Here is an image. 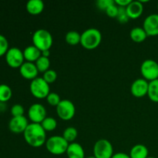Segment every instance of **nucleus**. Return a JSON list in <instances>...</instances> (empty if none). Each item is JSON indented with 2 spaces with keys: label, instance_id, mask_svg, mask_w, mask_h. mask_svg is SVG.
Here are the masks:
<instances>
[{
  "label": "nucleus",
  "instance_id": "f257e3e1",
  "mask_svg": "<svg viewBox=\"0 0 158 158\" xmlns=\"http://www.w3.org/2000/svg\"><path fill=\"white\" fill-rule=\"evenodd\" d=\"M26 143L32 148H40L46 142V132L40 123H31L23 133Z\"/></svg>",
  "mask_w": 158,
  "mask_h": 158
},
{
  "label": "nucleus",
  "instance_id": "f03ea898",
  "mask_svg": "<svg viewBox=\"0 0 158 158\" xmlns=\"http://www.w3.org/2000/svg\"><path fill=\"white\" fill-rule=\"evenodd\" d=\"M102 41L101 32L96 28H89L81 33L80 44L86 49H94Z\"/></svg>",
  "mask_w": 158,
  "mask_h": 158
},
{
  "label": "nucleus",
  "instance_id": "7ed1b4c3",
  "mask_svg": "<svg viewBox=\"0 0 158 158\" xmlns=\"http://www.w3.org/2000/svg\"><path fill=\"white\" fill-rule=\"evenodd\" d=\"M32 43L41 52L49 50L53 43L52 35L48 30L44 29H39L32 34Z\"/></svg>",
  "mask_w": 158,
  "mask_h": 158
},
{
  "label": "nucleus",
  "instance_id": "20e7f679",
  "mask_svg": "<svg viewBox=\"0 0 158 158\" xmlns=\"http://www.w3.org/2000/svg\"><path fill=\"white\" fill-rule=\"evenodd\" d=\"M69 144V142L66 141L63 136L60 135L52 136L46 140L45 143L46 150L54 155H61L65 154L67 151Z\"/></svg>",
  "mask_w": 158,
  "mask_h": 158
},
{
  "label": "nucleus",
  "instance_id": "39448f33",
  "mask_svg": "<svg viewBox=\"0 0 158 158\" xmlns=\"http://www.w3.org/2000/svg\"><path fill=\"white\" fill-rule=\"evenodd\" d=\"M30 92L35 98H46L50 93L49 84L45 81L43 77H36L32 80L29 86Z\"/></svg>",
  "mask_w": 158,
  "mask_h": 158
},
{
  "label": "nucleus",
  "instance_id": "423d86ee",
  "mask_svg": "<svg viewBox=\"0 0 158 158\" xmlns=\"http://www.w3.org/2000/svg\"><path fill=\"white\" fill-rule=\"evenodd\" d=\"M114 155L112 143L106 139H100L94 146V156L96 158H111Z\"/></svg>",
  "mask_w": 158,
  "mask_h": 158
},
{
  "label": "nucleus",
  "instance_id": "0eeeda50",
  "mask_svg": "<svg viewBox=\"0 0 158 158\" xmlns=\"http://www.w3.org/2000/svg\"><path fill=\"white\" fill-rule=\"evenodd\" d=\"M140 73L143 79L148 82L158 79V63L155 60H145L140 65Z\"/></svg>",
  "mask_w": 158,
  "mask_h": 158
},
{
  "label": "nucleus",
  "instance_id": "6e6552de",
  "mask_svg": "<svg viewBox=\"0 0 158 158\" xmlns=\"http://www.w3.org/2000/svg\"><path fill=\"white\" fill-rule=\"evenodd\" d=\"M56 114L63 120H70L76 114V107L71 100L63 99L56 106Z\"/></svg>",
  "mask_w": 158,
  "mask_h": 158
},
{
  "label": "nucleus",
  "instance_id": "1a4fd4ad",
  "mask_svg": "<svg viewBox=\"0 0 158 158\" xmlns=\"http://www.w3.org/2000/svg\"><path fill=\"white\" fill-rule=\"evenodd\" d=\"M6 61L7 64L12 68H19L24 63L23 51L19 48H9L6 55Z\"/></svg>",
  "mask_w": 158,
  "mask_h": 158
},
{
  "label": "nucleus",
  "instance_id": "9d476101",
  "mask_svg": "<svg viewBox=\"0 0 158 158\" xmlns=\"http://www.w3.org/2000/svg\"><path fill=\"white\" fill-rule=\"evenodd\" d=\"M46 117V110L41 103H33L28 110V117L32 123H41Z\"/></svg>",
  "mask_w": 158,
  "mask_h": 158
},
{
  "label": "nucleus",
  "instance_id": "9b49d317",
  "mask_svg": "<svg viewBox=\"0 0 158 158\" xmlns=\"http://www.w3.org/2000/svg\"><path fill=\"white\" fill-rule=\"evenodd\" d=\"M143 28L148 36L158 35V14L153 13L145 18Z\"/></svg>",
  "mask_w": 158,
  "mask_h": 158
},
{
  "label": "nucleus",
  "instance_id": "f8f14e48",
  "mask_svg": "<svg viewBox=\"0 0 158 158\" xmlns=\"http://www.w3.org/2000/svg\"><path fill=\"white\" fill-rule=\"evenodd\" d=\"M149 82L143 78H138L134 80L131 86V92L136 97H143L148 95Z\"/></svg>",
  "mask_w": 158,
  "mask_h": 158
},
{
  "label": "nucleus",
  "instance_id": "ddd939ff",
  "mask_svg": "<svg viewBox=\"0 0 158 158\" xmlns=\"http://www.w3.org/2000/svg\"><path fill=\"white\" fill-rule=\"evenodd\" d=\"M29 124L27 118L25 116L12 117L9 123V128L12 133L21 134V133H24Z\"/></svg>",
  "mask_w": 158,
  "mask_h": 158
},
{
  "label": "nucleus",
  "instance_id": "4468645a",
  "mask_svg": "<svg viewBox=\"0 0 158 158\" xmlns=\"http://www.w3.org/2000/svg\"><path fill=\"white\" fill-rule=\"evenodd\" d=\"M19 73L23 77L27 80H34L38 77L39 70L35 66V63L31 62H24L21 66L19 67Z\"/></svg>",
  "mask_w": 158,
  "mask_h": 158
},
{
  "label": "nucleus",
  "instance_id": "2eb2a0df",
  "mask_svg": "<svg viewBox=\"0 0 158 158\" xmlns=\"http://www.w3.org/2000/svg\"><path fill=\"white\" fill-rule=\"evenodd\" d=\"M127 13L128 17L132 19H136L142 15L143 11V3L140 1H131V3L126 7Z\"/></svg>",
  "mask_w": 158,
  "mask_h": 158
},
{
  "label": "nucleus",
  "instance_id": "dca6fc26",
  "mask_svg": "<svg viewBox=\"0 0 158 158\" xmlns=\"http://www.w3.org/2000/svg\"><path fill=\"white\" fill-rule=\"evenodd\" d=\"M66 154L68 158H86L83 148L77 142L69 143Z\"/></svg>",
  "mask_w": 158,
  "mask_h": 158
},
{
  "label": "nucleus",
  "instance_id": "f3484780",
  "mask_svg": "<svg viewBox=\"0 0 158 158\" xmlns=\"http://www.w3.org/2000/svg\"><path fill=\"white\" fill-rule=\"evenodd\" d=\"M23 55H24L25 60L27 62L35 63V61L42 56V52L36 46L31 45L25 48L23 50Z\"/></svg>",
  "mask_w": 158,
  "mask_h": 158
},
{
  "label": "nucleus",
  "instance_id": "a211bd4d",
  "mask_svg": "<svg viewBox=\"0 0 158 158\" xmlns=\"http://www.w3.org/2000/svg\"><path fill=\"white\" fill-rule=\"evenodd\" d=\"M44 9V2L42 0H29L26 3V10L31 15H39Z\"/></svg>",
  "mask_w": 158,
  "mask_h": 158
},
{
  "label": "nucleus",
  "instance_id": "6ab92c4d",
  "mask_svg": "<svg viewBox=\"0 0 158 158\" xmlns=\"http://www.w3.org/2000/svg\"><path fill=\"white\" fill-rule=\"evenodd\" d=\"M149 154L148 148L145 145L138 143L132 147L130 151L131 158H147Z\"/></svg>",
  "mask_w": 158,
  "mask_h": 158
},
{
  "label": "nucleus",
  "instance_id": "aec40b11",
  "mask_svg": "<svg viewBox=\"0 0 158 158\" xmlns=\"http://www.w3.org/2000/svg\"><path fill=\"white\" fill-rule=\"evenodd\" d=\"M130 36L135 43H142L146 40L148 35L143 27L137 26L131 29L130 32Z\"/></svg>",
  "mask_w": 158,
  "mask_h": 158
},
{
  "label": "nucleus",
  "instance_id": "412c9836",
  "mask_svg": "<svg viewBox=\"0 0 158 158\" xmlns=\"http://www.w3.org/2000/svg\"><path fill=\"white\" fill-rule=\"evenodd\" d=\"M148 96L151 101L158 103V79L149 82Z\"/></svg>",
  "mask_w": 158,
  "mask_h": 158
},
{
  "label": "nucleus",
  "instance_id": "4be33fe9",
  "mask_svg": "<svg viewBox=\"0 0 158 158\" xmlns=\"http://www.w3.org/2000/svg\"><path fill=\"white\" fill-rule=\"evenodd\" d=\"M81 34L76 30H70L65 35V40L66 43L71 46H76L80 43Z\"/></svg>",
  "mask_w": 158,
  "mask_h": 158
},
{
  "label": "nucleus",
  "instance_id": "5701e85b",
  "mask_svg": "<svg viewBox=\"0 0 158 158\" xmlns=\"http://www.w3.org/2000/svg\"><path fill=\"white\" fill-rule=\"evenodd\" d=\"M12 96V91L10 86L6 84H0V102L6 103L9 101Z\"/></svg>",
  "mask_w": 158,
  "mask_h": 158
},
{
  "label": "nucleus",
  "instance_id": "b1692460",
  "mask_svg": "<svg viewBox=\"0 0 158 158\" xmlns=\"http://www.w3.org/2000/svg\"><path fill=\"white\" fill-rule=\"evenodd\" d=\"M35 66H36L37 69H38L39 72L44 73L46 72V70H48V69H49L50 60H49V57L41 56L35 61Z\"/></svg>",
  "mask_w": 158,
  "mask_h": 158
},
{
  "label": "nucleus",
  "instance_id": "393cba45",
  "mask_svg": "<svg viewBox=\"0 0 158 158\" xmlns=\"http://www.w3.org/2000/svg\"><path fill=\"white\" fill-rule=\"evenodd\" d=\"M77 135H78V131L73 127H66L64 130L63 134V137L69 143L74 142V140L77 139Z\"/></svg>",
  "mask_w": 158,
  "mask_h": 158
},
{
  "label": "nucleus",
  "instance_id": "a878e982",
  "mask_svg": "<svg viewBox=\"0 0 158 158\" xmlns=\"http://www.w3.org/2000/svg\"><path fill=\"white\" fill-rule=\"evenodd\" d=\"M40 124L42 125L43 129L46 131H46H52L56 128L57 121L53 117H46Z\"/></svg>",
  "mask_w": 158,
  "mask_h": 158
},
{
  "label": "nucleus",
  "instance_id": "bb28decb",
  "mask_svg": "<svg viewBox=\"0 0 158 158\" xmlns=\"http://www.w3.org/2000/svg\"><path fill=\"white\" fill-rule=\"evenodd\" d=\"M46 101L47 103H49L50 106H56V107L57 105L60 103L61 101V98H60V95L56 93H54V92H50L48 96L46 97Z\"/></svg>",
  "mask_w": 158,
  "mask_h": 158
},
{
  "label": "nucleus",
  "instance_id": "cd10ccee",
  "mask_svg": "<svg viewBox=\"0 0 158 158\" xmlns=\"http://www.w3.org/2000/svg\"><path fill=\"white\" fill-rule=\"evenodd\" d=\"M43 78L44 79L45 81L49 84L54 83L57 79V73L54 69H49L46 70V72L43 73Z\"/></svg>",
  "mask_w": 158,
  "mask_h": 158
},
{
  "label": "nucleus",
  "instance_id": "c85d7f7f",
  "mask_svg": "<svg viewBox=\"0 0 158 158\" xmlns=\"http://www.w3.org/2000/svg\"><path fill=\"white\" fill-rule=\"evenodd\" d=\"M9 42L6 36L0 34V57L6 55L9 50Z\"/></svg>",
  "mask_w": 158,
  "mask_h": 158
},
{
  "label": "nucleus",
  "instance_id": "c756f323",
  "mask_svg": "<svg viewBox=\"0 0 158 158\" xmlns=\"http://www.w3.org/2000/svg\"><path fill=\"white\" fill-rule=\"evenodd\" d=\"M116 18H117V19L118 20L120 23H123H123H127L130 18L128 17L127 13L126 7H119L118 14H117Z\"/></svg>",
  "mask_w": 158,
  "mask_h": 158
},
{
  "label": "nucleus",
  "instance_id": "7c9ffc66",
  "mask_svg": "<svg viewBox=\"0 0 158 158\" xmlns=\"http://www.w3.org/2000/svg\"><path fill=\"white\" fill-rule=\"evenodd\" d=\"M24 107L21 104H14L11 108V114L12 117H20L24 116Z\"/></svg>",
  "mask_w": 158,
  "mask_h": 158
},
{
  "label": "nucleus",
  "instance_id": "2f4dec72",
  "mask_svg": "<svg viewBox=\"0 0 158 158\" xmlns=\"http://www.w3.org/2000/svg\"><path fill=\"white\" fill-rule=\"evenodd\" d=\"M118 9L119 7L116 5L115 2L114 3L111 4L110 6H108L106 9L105 12H106V14L110 17H112V18H116L118 14Z\"/></svg>",
  "mask_w": 158,
  "mask_h": 158
},
{
  "label": "nucleus",
  "instance_id": "473e14b6",
  "mask_svg": "<svg viewBox=\"0 0 158 158\" xmlns=\"http://www.w3.org/2000/svg\"><path fill=\"white\" fill-rule=\"evenodd\" d=\"M113 3H114V0H98L97 2V6L100 9L105 11L106 8Z\"/></svg>",
  "mask_w": 158,
  "mask_h": 158
},
{
  "label": "nucleus",
  "instance_id": "72a5a7b5",
  "mask_svg": "<svg viewBox=\"0 0 158 158\" xmlns=\"http://www.w3.org/2000/svg\"><path fill=\"white\" fill-rule=\"evenodd\" d=\"M132 0H115V3L119 7H127Z\"/></svg>",
  "mask_w": 158,
  "mask_h": 158
},
{
  "label": "nucleus",
  "instance_id": "f704fd0d",
  "mask_svg": "<svg viewBox=\"0 0 158 158\" xmlns=\"http://www.w3.org/2000/svg\"><path fill=\"white\" fill-rule=\"evenodd\" d=\"M111 158H131L129 154H126V153L123 152H118L114 154V155L112 156Z\"/></svg>",
  "mask_w": 158,
  "mask_h": 158
},
{
  "label": "nucleus",
  "instance_id": "c9c22d12",
  "mask_svg": "<svg viewBox=\"0 0 158 158\" xmlns=\"http://www.w3.org/2000/svg\"><path fill=\"white\" fill-rule=\"evenodd\" d=\"M49 50H46V51H44V52H42V56H46V57H49Z\"/></svg>",
  "mask_w": 158,
  "mask_h": 158
},
{
  "label": "nucleus",
  "instance_id": "e433bc0d",
  "mask_svg": "<svg viewBox=\"0 0 158 158\" xmlns=\"http://www.w3.org/2000/svg\"><path fill=\"white\" fill-rule=\"evenodd\" d=\"M4 103H1L0 102V112L1 111H4L5 109H6V106H5Z\"/></svg>",
  "mask_w": 158,
  "mask_h": 158
},
{
  "label": "nucleus",
  "instance_id": "4c0bfd02",
  "mask_svg": "<svg viewBox=\"0 0 158 158\" xmlns=\"http://www.w3.org/2000/svg\"><path fill=\"white\" fill-rule=\"evenodd\" d=\"M86 158H96V157H94V156H89V157H86Z\"/></svg>",
  "mask_w": 158,
  "mask_h": 158
},
{
  "label": "nucleus",
  "instance_id": "58836bf2",
  "mask_svg": "<svg viewBox=\"0 0 158 158\" xmlns=\"http://www.w3.org/2000/svg\"><path fill=\"white\" fill-rule=\"evenodd\" d=\"M147 158H155V157H149V156H148V157H147Z\"/></svg>",
  "mask_w": 158,
  "mask_h": 158
},
{
  "label": "nucleus",
  "instance_id": "ea45409f",
  "mask_svg": "<svg viewBox=\"0 0 158 158\" xmlns=\"http://www.w3.org/2000/svg\"><path fill=\"white\" fill-rule=\"evenodd\" d=\"M157 9H158V3H157Z\"/></svg>",
  "mask_w": 158,
  "mask_h": 158
}]
</instances>
